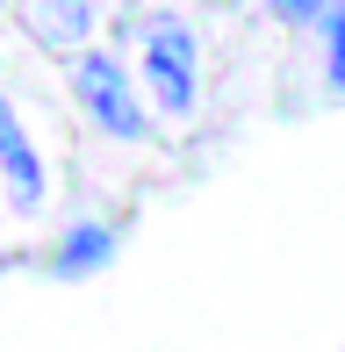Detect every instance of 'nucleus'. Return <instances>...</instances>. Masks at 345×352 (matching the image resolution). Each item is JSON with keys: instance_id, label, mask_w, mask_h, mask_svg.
I'll return each mask as SVG.
<instances>
[{"instance_id": "4", "label": "nucleus", "mask_w": 345, "mask_h": 352, "mask_svg": "<svg viewBox=\"0 0 345 352\" xmlns=\"http://www.w3.org/2000/svg\"><path fill=\"white\" fill-rule=\"evenodd\" d=\"M93 22H101V0H36V36H43V51H87Z\"/></svg>"}, {"instance_id": "6", "label": "nucleus", "mask_w": 345, "mask_h": 352, "mask_svg": "<svg viewBox=\"0 0 345 352\" xmlns=\"http://www.w3.org/2000/svg\"><path fill=\"white\" fill-rule=\"evenodd\" d=\"M324 79H331V94H345V0L324 14Z\"/></svg>"}, {"instance_id": "2", "label": "nucleus", "mask_w": 345, "mask_h": 352, "mask_svg": "<svg viewBox=\"0 0 345 352\" xmlns=\"http://www.w3.org/2000/svg\"><path fill=\"white\" fill-rule=\"evenodd\" d=\"M72 94H80L87 122L101 137L137 144V137L151 130V116H144V101H137V87H130V72H122L115 51H80V65H72Z\"/></svg>"}, {"instance_id": "1", "label": "nucleus", "mask_w": 345, "mask_h": 352, "mask_svg": "<svg viewBox=\"0 0 345 352\" xmlns=\"http://www.w3.org/2000/svg\"><path fill=\"white\" fill-rule=\"evenodd\" d=\"M137 65H144V94L159 116H194L201 101V43L194 29L180 22V14H151L144 29H137Z\"/></svg>"}, {"instance_id": "3", "label": "nucleus", "mask_w": 345, "mask_h": 352, "mask_svg": "<svg viewBox=\"0 0 345 352\" xmlns=\"http://www.w3.org/2000/svg\"><path fill=\"white\" fill-rule=\"evenodd\" d=\"M0 180H8L14 209H36L43 201V158H36V144H29L22 116H14L8 101H0Z\"/></svg>"}, {"instance_id": "7", "label": "nucleus", "mask_w": 345, "mask_h": 352, "mask_svg": "<svg viewBox=\"0 0 345 352\" xmlns=\"http://www.w3.org/2000/svg\"><path fill=\"white\" fill-rule=\"evenodd\" d=\"M274 22H288V29H302V22H324V14L338 8V0H259Z\"/></svg>"}, {"instance_id": "5", "label": "nucleus", "mask_w": 345, "mask_h": 352, "mask_svg": "<svg viewBox=\"0 0 345 352\" xmlns=\"http://www.w3.org/2000/svg\"><path fill=\"white\" fill-rule=\"evenodd\" d=\"M108 259H115V230H108V223H72V230L58 237V252H51V274L80 280L93 266H108Z\"/></svg>"}]
</instances>
